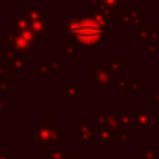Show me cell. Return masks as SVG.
Here are the masks:
<instances>
[{
	"mask_svg": "<svg viewBox=\"0 0 159 159\" xmlns=\"http://www.w3.org/2000/svg\"><path fill=\"white\" fill-rule=\"evenodd\" d=\"M76 34L78 38L81 39L83 42H88V44H94L98 36H100V30L95 24H92L91 20H84L81 24H78L76 27Z\"/></svg>",
	"mask_w": 159,
	"mask_h": 159,
	"instance_id": "cell-1",
	"label": "cell"
}]
</instances>
